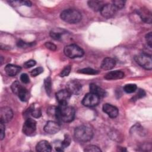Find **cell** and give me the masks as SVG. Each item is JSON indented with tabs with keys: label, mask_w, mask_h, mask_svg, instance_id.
Returning <instances> with one entry per match:
<instances>
[{
	"label": "cell",
	"mask_w": 152,
	"mask_h": 152,
	"mask_svg": "<svg viewBox=\"0 0 152 152\" xmlns=\"http://www.w3.org/2000/svg\"><path fill=\"white\" fill-rule=\"evenodd\" d=\"M145 40H146V42H147V45L150 47V48H151V46H152V34H151V32H150V33H147L145 35Z\"/></svg>",
	"instance_id": "836d02e7"
},
{
	"label": "cell",
	"mask_w": 152,
	"mask_h": 152,
	"mask_svg": "<svg viewBox=\"0 0 152 152\" xmlns=\"http://www.w3.org/2000/svg\"><path fill=\"white\" fill-rule=\"evenodd\" d=\"M137 89V87L135 84H128L124 87V90L126 93H132Z\"/></svg>",
	"instance_id": "cb8c5ba5"
},
{
	"label": "cell",
	"mask_w": 152,
	"mask_h": 152,
	"mask_svg": "<svg viewBox=\"0 0 152 152\" xmlns=\"http://www.w3.org/2000/svg\"><path fill=\"white\" fill-rule=\"evenodd\" d=\"M44 85H45V88L47 94L48 96H50L52 92V81H51V78L50 77H47L45 80Z\"/></svg>",
	"instance_id": "7402d4cb"
},
{
	"label": "cell",
	"mask_w": 152,
	"mask_h": 152,
	"mask_svg": "<svg viewBox=\"0 0 152 152\" xmlns=\"http://www.w3.org/2000/svg\"><path fill=\"white\" fill-rule=\"evenodd\" d=\"M138 15H140L142 21H143L144 22L148 24L151 23V13L150 11L148 10V9L147 10L144 8H141L138 11Z\"/></svg>",
	"instance_id": "ac0fdd59"
},
{
	"label": "cell",
	"mask_w": 152,
	"mask_h": 152,
	"mask_svg": "<svg viewBox=\"0 0 152 152\" xmlns=\"http://www.w3.org/2000/svg\"><path fill=\"white\" fill-rule=\"evenodd\" d=\"M135 62L141 67L145 69L151 70L152 69V59L151 55L141 53L135 56Z\"/></svg>",
	"instance_id": "5b68a950"
},
{
	"label": "cell",
	"mask_w": 152,
	"mask_h": 152,
	"mask_svg": "<svg viewBox=\"0 0 152 152\" xmlns=\"http://www.w3.org/2000/svg\"><path fill=\"white\" fill-rule=\"evenodd\" d=\"M61 18L66 23L75 24L80 22L82 15L81 12L75 9H66L61 12L60 14Z\"/></svg>",
	"instance_id": "3957f363"
},
{
	"label": "cell",
	"mask_w": 152,
	"mask_h": 152,
	"mask_svg": "<svg viewBox=\"0 0 152 152\" xmlns=\"http://www.w3.org/2000/svg\"><path fill=\"white\" fill-rule=\"evenodd\" d=\"M78 72L84 74H88V75H96V74H97L99 72L92 68H83L78 70Z\"/></svg>",
	"instance_id": "603a6c76"
},
{
	"label": "cell",
	"mask_w": 152,
	"mask_h": 152,
	"mask_svg": "<svg viewBox=\"0 0 152 152\" xmlns=\"http://www.w3.org/2000/svg\"><path fill=\"white\" fill-rule=\"evenodd\" d=\"M93 136L92 129L88 126L81 125L74 130V137L80 142H87L91 140Z\"/></svg>",
	"instance_id": "7a4b0ae2"
},
{
	"label": "cell",
	"mask_w": 152,
	"mask_h": 152,
	"mask_svg": "<svg viewBox=\"0 0 152 152\" xmlns=\"http://www.w3.org/2000/svg\"><path fill=\"white\" fill-rule=\"evenodd\" d=\"M125 4V1L122 0H115V1H113L112 2V4L115 6V7L117 10L122 9L124 7Z\"/></svg>",
	"instance_id": "484cf974"
},
{
	"label": "cell",
	"mask_w": 152,
	"mask_h": 152,
	"mask_svg": "<svg viewBox=\"0 0 152 152\" xmlns=\"http://www.w3.org/2000/svg\"><path fill=\"white\" fill-rule=\"evenodd\" d=\"M43 72V68L41 66L37 67L30 71V75L32 77H36Z\"/></svg>",
	"instance_id": "83f0119b"
},
{
	"label": "cell",
	"mask_w": 152,
	"mask_h": 152,
	"mask_svg": "<svg viewBox=\"0 0 152 152\" xmlns=\"http://www.w3.org/2000/svg\"><path fill=\"white\" fill-rule=\"evenodd\" d=\"M61 32H58V31H56L54 30H52L50 32V36L54 40H59L61 39Z\"/></svg>",
	"instance_id": "1f68e13d"
},
{
	"label": "cell",
	"mask_w": 152,
	"mask_h": 152,
	"mask_svg": "<svg viewBox=\"0 0 152 152\" xmlns=\"http://www.w3.org/2000/svg\"><path fill=\"white\" fill-rule=\"evenodd\" d=\"M44 130L48 134H55L60 130V125L55 121H49L45 125Z\"/></svg>",
	"instance_id": "8fae6325"
},
{
	"label": "cell",
	"mask_w": 152,
	"mask_h": 152,
	"mask_svg": "<svg viewBox=\"0 0 152 152\" xmlns=\"http://www.w3.org/2000/svg\"><path fill=\"white\" fill-rule=\"evenodd\" d=\"M36 149L39 152H49L52 150V146L48 141L42 140L37 144Z\"/></svg>",
	"instance_id": "2e32d148"
},
{
	"label": "cell",
	"mask_w": 152,
	"mask_h": 152,
	"mask_svg": "<svg viewBox=\"0 0 152 152\" xmlns=\"http://www.w3.org/2000/svg\"><path fill=\"white\" fill-rule=\"evenodd\" d=\"M64 52L66 56L71 59L82 57L84 54V50L80 47L75 44L66 46L64 48Z\"/></svg>",
	"instance_id": "277c9868"
},
{
	"label": "cell",
	"mask_w": 152,
	"mask_h": 152,
	"mask_svg": "<svg viewBox=\"0 0 152 152\" xmlns=\"http://www.w3.org/2000/svg\"><path fill=\"white\" fill-rule=\"evenodd\" d=\"M102 109L103 111L111 118H115L117 117L119 113V110L118 108L116 106L109 103L104 104L103 105Z\"/></svg>",
	"instance_id": "7c38bea8"
},
{
	"label": "cell",
	"mask_w": 152,
	"mask_h": 152,
	"mask_svg": "<svg viewBox=\"0 0 152 152\" xmlns=\"http://www.w3.org/2000/svg\"><path fill=\"white\" fill-rule=\"evenodd\" d=\"M71 69V68L70 65H67V66H65L64 68V69L61 71V72L59 74V76L61 77L68 76L69 75V74L70 73Z\"/></svg>",
	"instance_id": "f1b7e54d"
},
{
	"label": "cell",
	"mask_w": 152,
	"mask_h": 152,
	"mask_svg": "<svg viewBox=\"0 0 152 152\" xmlns=\"http://www.w3.org/2000/svg\"><path fill=\"white\" fill-rule=\"evenodd\" d=\"M82 89V85L81 84L76 80H72L69 81L66 84V90L71 94L78 95L79 94Z\"/></svg>",
	"instance_id": "9c48e42d"
},
{
	"label": "cell",
	"mask_w": 152,
	"mask_h": 152,
	"mask_svg": "<svg viewBox=\"0 0 152 152\" xmlns=\"http://www.w3.org/2000/svg\"><path fill=\"white\" fill-rule=\"evenodd\" d=\"M124 73L119 70H116V71H110L109 72H107L105 75H104V78L106 80H119L121 79L124 77Z\"/></svg>",
	"instance_id": "e0dca14e"
},
{
	"label": "cell",
	"mask_w": 152,
	"mask_h": 152,
	"mask_svg": "<svg viewBox=\"0 0 152 152\" xmlns=\"http://www.w3.org/2000/svg\"><path fill=\"white\" fill-rule=\"evenodd\" d=\"M13 117V112L12 109L8 107L4 106L1 108L0 110V119L1 122L5 124L11 120Z\"/></svg>",
	"instance_id": "30bf717a"
},
{
	"label": "cell",
	"mask_w": 152,
	"mask_h": 152,
	"mask_svg": "<svg viewBox=\"0 0 152 152\" xmlns=\"http://www.w3.org/2000/svg\"><path fill=\"white\" fill-rule=\"evenodd\" d=\"M84 151H88V152H96V151H101V150L100 149V148L96 145H88L87 146L84 150Z\"/></svg>",
	"instance_id": "f546056e"
},
{
	"label": "cell",
	"mask_w": 152,
	"mask_h": 152,
	"mask_svg": "<svg viewBox=\"0 0 152 152\" xmlns=\"http://www.w3.org/2000/svg\"><path fill=\"white\" fill-rule=\"evenodd\" d=\"M22 87H23V86L21 85V84L18 81H15L13 82L12 84H11V88L12 91L17 95L19 91L21 90V88Z\"/></svg>",
	"instance_id": "d4e9b609"
},
{
	"label": "cell",
	"mask_w": 152,
	"mask_h": 152,
	"mask_svg": "<svg viewBox=\"0 0 152 152\" xmlns=\"http://www.w3.org/2000/svg\"><path fill=\"white\" fill-rule=\"evenodd\" d=\"M45 46H46V48L52 51H55L56 50V46L53 44V43L52 42H46L45 44Z\"/></svg>",
	"instance_id": "e575fe53"
},
{
	"label": "cell",
	"mask_w": 152,
	"mask_h": 152,
	"mask_svg": "<svg viewBox=\"0 0 152 152\" xmlns=\"http://www.w3.org/2000/svg\"><path fill=\"white\" fill-rule=\"evenodd\" d=\"M36 61L34 60L30 59V60L27 61V62H26L24 64L23 66H24V67L25 68H31V67L34 66L36 65Z\"/></svg>",
	"instance_id": "d590c367"
},
{
	"label": "cell",
	"mask_w": 152,
	"mask_h": 152,
	"mask_svg": "<svg viewBox=\"0 0 152 152\" xmlns=\"http://www.w3.org/2000/svg\"><path fill=\"white\" fill-rule=\"evenodd\" d=\"M17 96L22 102H26L28 98V93L27 90L23 87L17 94Z\"/></svg>",
	"instance_id": "44dd1931"
},
{
	"label": "cell",
	"mask_w": 152,
	"mask_h": 152,
	"mask_svg": "<svg viewBox=\"0 0 152 152\" xmlns=\"http://www.w3.org/2000/svg\"><path fill=\"white\" fill-rule=\"evenodd\" d=\"M137 97L138 98H142L145 96V92L142 89H139L137 93Z\"/></svg>",
	"instance_id": "f35d334b"
},
{
	"label": "cell",
	"mask_w": 152,
	"mask_h": 152,
	"mask_svg": "<svg viewBox=\"0 0 152 152\" xmlns=\"http://www.w3.org/2000/svg\"><path fill=\"white\" fill-rule=\"evenodd\" d=\"M71 142V138L70 137L68 134H65L64 136V139L62 141H61V145L63 148L64 149L65 148L68 147L70 144Z\"/></svg>",
	"instance_id": "4316f807"
},
{
	"label": "cell",
	"mask_w": 152,
	"mask_h": 152,
	"mask_svg": "<svg viewBox=\"0 0 152 152\" xmlns=\"http://www.w3.org/2000/svg\"><path fill=\"white\" fill-rule=\"evenodd\" d=\"M17 46L21 48H26L27 47H30L33 45V43H26L21 40H20L19 41H18V42L17 43Z\"/></svg>",
	"instance_id": "d6a6232c"
},
{
	"label": "cell",
	"mask_w": 152,
	"mask_h": 152,
	"mask_svg": "<svg viewBox=\"0 0 152 152\" xmlns=\"http://www.w3.org/2000/svg\"><path fill=\"white\" fill-rule=\"evenodd\" d=\"M100 102V97L93 93H87L82 100V104L87 107H94L97 106Z\"/></svg>",
	"instance_id": "52a82bcc"
},
{
	"label": "cell",
	"mask_w": 152,
	"mask_h": 152,
	"mask_svg": "<svg viewBox=\"0 0 152 152\" xmlns=\"http://www.w3.org/2000/svg\"><path fill=\"white\" fill-rule=\"evenodd\" d=\"M5 125L3 122H1V135H0V137H1V140H3L4 137H5Z\"/></svg>",
	"instance_id": "74e56055"
},
{
	"label": "cell",
	"mask_w": 152,
	"mask_h": 152,
	"mask_svg": "<svg viewBox=\"0 0 152 152\" xmlns=\"http://www.w3.org/2000/svg\"><path fill=\"white\" fill-rule=\"evenodd\" d=\"M88 7L94 11H100L103 7L104 5V2L102 1L90 0L87 2Z\"/></svg>",
	"instance_id": "d6986e66"
},
{
	"label": "cell",
	"mask_w": 152,
	"mask_h": 152,
	"mask_svg": "<svg viewBox=\"0 0 152 152\" xmlns=\"http://www.w3.org/2000/svg\"><path fill=\"white\" fill-rule=\"evenodd\" d=\"M36 130V121L31 118H27L23 126V133L27 136H32Z\"/></svg>",
	"instance_id": "8992f818"
},
{
	"label": "cell",
	"mask_w": 152,
	"mask_h": 152,
	"mask_svg": "<svg viewBox=\"0 0 152 152\" xmlns=\"http://www.w3.org/2000/svg\"><path fill=\"white\" fill-rule=\"evenodd\" d=\"M5 71L6 74L10 77H13L18 74L21 70V68L20 66L12 65V64H8L5 67Z\"/></svg>",
	"instance_id": "5bb4252c"
},
{
	"label": "cell",
	"mask_w": 152,
	"mask_h": 152,
	"mask_svg": "<svg viewBox=\"0 0 152 152\" xmlns=\"http://www.w3.org/2000/svg\"><path fill=\"white\" fill-rule=\"evenodd\" d=\"M117 10H118L112 4H104L100 10V13L103 17L109 18H112L115 15Z\"/></svg>",
	"instance_id": "ba28073f"
},
{
	"label": "cell",
	"mask_w": 152,
	"mask_h": 152,
	"mask_svg": "<svg viewBox=\"0 0 152 152\" xmlns=\"http://www.w3.org/2000/svg\"><path fill=\"white\" fill-rule=\"evenodd\" d=\"M71 96V94L66 89L59 90L56 93V98L59 103H68Z\"/></svg>",
	"instance_id": "4fadbf2b"
},
{
	"label": "cell",
	"mask_w": 152,
	"mask_h": 152,
	"mask_svg": "<svg viewBox=\"0 0 152 152\" xmlns=\"http://www.w3.org/2000/svg\"><path fill=\"white\" fill-rule=\"evenodd\" d=\"M20 80L24 84H28L30 82V78L27 74L23 73L20 75Z\"/></svg>",
	"instance_id": "8d00e7d4"
},
{
	"label": "cell",
	"mask_w": 152,
	"mask_h": 152,
	"mask_svg": "<svg viewBox=\"0 0 152 152\" xmlns=\"http://www.w3.org/2000/svg\"><path fill=\"white\" fill-rule=\"evenodd\" d=\"M90 90L91 93H93L99 97H104L106 94V91L101 88L100 87L98 86L94 83H91L90 84Z\"/></svg>",
	"instance_id": "ffe728a7"
},
{
	"label": "cell",
	"mask_w": 152,
	"mask_h": 152,
	"mask_svg": "<svg viewBox=\"0 0 152 152\" xmlns=\"http://www.w3.org/2000/svg\"><path fill=\"white\" fill-rule=\"evenodd\" d=\"M31 115L36 118H39L42 115V112L41 110L39 109H34V106L31 110Z\"/></svg>",
	"instance_id": "4dcf8cb0"
},
{
	"label": "cell",
	"mask_w": 152,
	"mask_h": 152,
	"mask_svg": "<svg viewBox=\"0 0 152 152\" xmlns=\"http://www.w3.org/2000/svg\"><path fill=\"white\" fill-rule=\"evenodd\" d=\"M116 65V61L112 58L106 57L102 62L100 67L103 70H109L112 69Z\"/></svg>",
	"instance_id": "9a60e30c"
},
{
	"label": "cell",
	"mask_w": 152,
	"mask_h": 152,
	"mask_svg": "<svg viewBox=\"0 0 152 152\" xmlns=\"http://www.w3.org/2000/svg\"><path fill=\"white\" fill-rule=\"evenodd\" d=\"M55 116L56 119L64 122H70L75 117V109L68 105V103H59L56 107Z\"/></svg>",
	"instance_id": "6da1fadb"
}]
</instances>
